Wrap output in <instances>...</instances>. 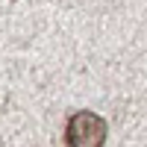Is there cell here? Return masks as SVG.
Listing matches in <instances>:
<instances>
[{"mask_svg":"<svg viewBox=\"0 0 147 147\" xmlns=\"http://www.w3.org/2000/svg\"><path fill=\"white\" fill-rule=\"evenodd\" d=\"M106 141V121L94 112H77L71 115L65 127V144L68 147H103Z\"/></svg>","mask_w":147,"mask_h":147,"instance_id":"6da1fadb","label":"cell"}]
</instances>
